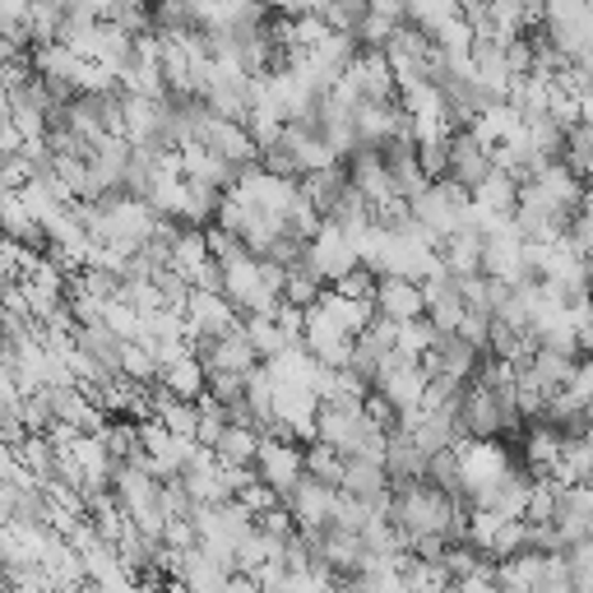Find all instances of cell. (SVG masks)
Returning <instances> with one entry per match:
<instances>
[{
	"mask_svg": "<svg viewBox=\"0 0 593 593\" xmlns=\"http://www.w3.org/2000/svg\"><path fill=\"white\" fill-rule=\"evenodd\" d=\"M557 487H580V482H593V436H565L561 441V454L552 473Z\"/></svg>",
	"mask_w": 593,
	"mask_h": 593,
	"instance_id": "1",
	"label": "cell"
},
{
	"mask_svg": "<svg viewBox=\"0 0 593 593\" xmlns=\"http://www.w3.org/2000/svg\"><path fill=\"white\" fill-rule=\"evenodd\" d=\"M376 306H381V316L385 320H417L422 316V288H417L413 278H381L376 283Z\"/></svg>",
	"mask_w": 593,
	"mask_h": 593,
	"instance_id": "2",
	"label": "cell"
},
{
	"mask_svg": "<svg viewBox=\"0 0 593 593\" xmlns=\"http://www.w3.org/2000/svg\"><path fill=\"white\" fill-rule=\"evenodd\" d=\"M255 459H260V477H265L270 487H278V492H293V487H297L301 454H297L293 446H283V441H260Z\"/></svg>",
	"mask_w": 593,
	"mask_h": 593,
	"instance_id": "3",
	"label": "cell"
},
{
	"mask_svg": "<svg viewBox=\"0 0 593 593\" xmlns=\"http://www.w3.org/2000/svg\"><path fill=\"white\" fill-rule=\"evenodd\" d=\"M492 172V149L487 144H477L473 135H464V140H454L450 144V177H454V186H482V177Z\"/></svg>",
	"mask_w": 593,
	"mask_h": 593,
	"instance_id": "4",
	"label": "cell"
},
{
	"mask_svg": "<svg viewBox=\"0 0 593 593\" xmlns=\"http://www.w3.org/2000/svg\"><path fill=\"white\" fill-rule=\"evenodd\" d=\"M190 320H195V329H205V334H213V339H223L232 329V311L218 293H195L190 297Z\"/></svg>",
	"mask_w": 593,
	"mask_h": 593,
	"instance_id": "5",
	"label": "cell"
},
{
	"mask_svg": "<svg viewBox=\"0 0 593 593\" xmlns=\"http://www.w3.org/2000/svg\"><path fill=\"white\" fill-rule=\"evenodd\" d=\"M561 441H565V436H561L557 427H547V422L529 431V441H524V459H529V469H534L538 477L552 473L557 454H561Z\"/></svg>",
	"mask_w": 593,
	"mask_h": 593,
	"instance_id": "6",
	"label": "cell"
},
{
	"mask_svg": "<svg viewBox=\"0 0 593 593\" xmlns=\"http://www.w3.org/2000/svg\"><path fill=\"white\" fill-rule=\"evenodd\" d=\"M163 381H167V389L177 394V399H195V394H200V385H205V371H200V362L177 358V362H167Z\"/></svg>",
	"mask_w": 593,
	"mask_h": 593,
	"instance_id": "7",
	"label": "cell"
},
{
	"mask_svg": "<svg viewBox=\"0 0 593 593\" xmlns=\"http://www.w3.org/2000/svg\"><path fill=\"white\" fill-rule=\"evenodd\" d=\"M320 19L334 33H358V24L366 19V0H329V6L320 10Z\"/></svg>",
	"mask_w": 593,
	"mask_h": 593,
	"instance_id": "8",
	"label": "cell"
},
{
	"mask_svg": "<svg viewBox=\"0 0 593 593\" xmlns=\"http://www.w3.org/2000/svg\"><path fill=\"white\" fill-rule=\"evenodd\" d=\"M306 469L316 473V482H329V487H334V482H343V459H339V450L334 446H316L311 454H306Z\"/></svg>",
	"mask_w": 593,
	"mask_h": 593,
	"instance_id": "9",
	"label": "cell"
},
{
	"mask_svg": "<svg viewBox=\"0 0 593 593\" xmlns=\"http://www.w3.org/2000/svg\"><path fill=\"white\" fill-rule=\"evenodd\" d=\"M565 389L575 394L580 404L593 399V353H580V358H575V371H570V385H565Z\"/></svg>",
	"mask_w": 593,
	"mask_h": 593,
	"instance_id": "10",
	"label": "cell"
},
{
	"mask_svg": "<svg viewBox=\"0 0 593 593\" xmlns=\"http://www.w3.org/2000/svg\"><path fill=\"white\" fill-rule=\"evenodd\" d=\"M580 213H584V218H593V186L580 195Z\"/></svg>",
	"mask_w": 593,
	"mask_h": 593,
	"instance_id": "11",
	"label": "cell"
}]
</instances>
